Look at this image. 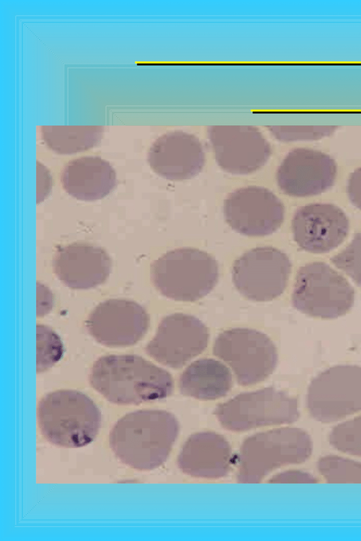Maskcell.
Wrapping results in <instances>:
<instances>
[{
    "mask_svg": "<svg viewBox=\"0 0 361 541\" xmlns=\"http://www.w3.org/2000/svg\"><path fill=\"white\" fill-rule=\"evenodd\" d=\"M90 382L108 401L120 405L164 399L173 389L169 373L133 354L100 357L91 369Z\"/></svg>",
    "mask_w": 361,
    "mask_h": 541,
    "instance_id": "1",
    "label": "cell"
},
{
    "mask_svg": "<svg viewBox=\"0 0 361 541\" xmlns=\"http://www.w3.org/2000/svg\"><path fill=\"white\" fill-rule=\"evenodd\" d=\"M178 433L177 420L171 413L140 410L116 423L110 432L109 444L124 464L137 470H152L166 460Z\"/></svg>",
    "mask_w": 361,
    "mask_h": 541,
    "instance_id": "2",
    "label": "cell"
},
{
    "mask_svg": "<svg viewBox=\"0 0 361 541\" xmlns=\"http://www.w3.org/2000/svg\"><path fill=\"white\" fill-rule=\"evenodd\" d=\"M37 419L44 437L51 443L78 448L97 435L102 416L94 402L75 390L50 392L39 402Z\"/></svg>",
    "mask_w": 361,
    "mask_h": 541,
    "instance_id": "3",
    "label": "cell"
},
{
    "mask_svg": "<svg viewBox=\"0 0 361 541\" xmlns=\"http://www.w3.org/2000/svg\"><path fill=\"white\" fill-rule=\"evenodd\" d=\"M313 444L310 435L295 427L259 433L242 444L237 478L242 483H257L273 470L307 461Z\"/></svg>",
    "mask_w": 361,
    "mask_h": 541,
    "instance_id": "4",
    "label": "cell"
},
{
    "mask_svg": "<svg viewBox=\"0 0 361 541\" xmlns=\"http://www.w3.org/2000/svg\"><path fill=\"white\" fill-rule=\"evenodd\" d=\"M151 278L165 297L194 301L209 294L217 283L216 259L202 250L182 247L171 250L151 266Z\"/></svg>",
    "mask_w": 361,
    "mask_h": 541,
    "instance_id": "5",
    "label": "cell"
},
{
    "mask_svg": "<svg viewBox=\"0 0 361 541\" xmlns=\"http://www.w3.org/2000/svg\"><path fill=\"white\" fill-rule=\"evenodd\" d=\"M355 291L348 280L324 262H313L298 271L292 294L293 306L317 318L334 319L353 306Z\"/></svg>",
    "mask_w": 361,
    "mask_h": 541,
    "instance_id": "6",
    "label": "cell"
},
{
    "mask_svg": "<svg viewBox=\"0 0 361 541\" xmlns=\"http://www.w3.org/2000/svg\"><path fill=\"white\" fill-rule=\"evenodd\" d=\"M214 413L221 425L233 431L288 424L300 415L297 399L274 387L239 394L220 404Z\"/></svg>",
    "mask_w": 361,
    "mask_h": 541,
    "instance_id": "7",
    "label": "cell"
},
{
    "mask_svg": "<svg viewBox=\"0 0 361 541\" xmlns=\"http://www.w3.org/2000/svg\"><path fill=\"white\" fill-rule=\"evenodd\" d=\"M307 408L316 421L331 423L361 411V367L338 365L318 374L307 392Z\"/></svg>",
    "mask_w": 361,
    "mask_h": 541,
    "instance_id": "8",
    "label": "cell"
},
{
    "mask_svg": "<svg viewBox=\"0 0 361 541\" xmlns=\"http://www.w3.org/2000/svg\"><path fill=\"white\" fill-rule=\"evenodd\" d=\"M213 352L231 368L237 382L243 386L268 378L278 361L276 348L270 338L250 328H231L220 333Z\"/></svg>",
    "mask_w": 361,
    "mask_h": 541,
    "instance_id": "9",
    "label": "cell"
},
{
    "mask_svg": "<svg viewBox=\"0 0 361 541\" xmlns=\"http://www.w3.org/2000/svg\"><path fill=\"white\" fill-rule=\"evenodd\" d=\"M291 271L288 256L273 247H258L238 258L232 268V279L238 292L257 301L280 296Z\"/></svg>",
    "mask_w": 361,
    "mask_h": 541,
    "instance_id": "10",
    "label": "cell"
},
{
    "mask_svg": "<svg viewBox=\"0 0 361 541\" xmlns=\"http://www.w3.org/2000/svg\"><path fill=\"white\" fill-rule=\"evenodd\" d=\"M227 223L238 233L252 237L272 234L281 225L284 206L269 189L247 186L231 192L224 202Z\"/></svg>",
    "mask_w": 361,
    "mask_h": 541,
    "instance_id": "11",
    "label": "cell"
},
{
    "mask_svg": "<svg viewBox=\"0 0 361 541\" xmlns=\"http://www.w3.org/2000/svg\"><path fill=\"white\" fill-rule=\"evenodd\" d=\"M218 165L237 175L253 173L269 160L271 149L258 128L250 125H214L207 130Z\"/></svg>",
    "mask_w": 361,
    "mask_h": 541,
    "instance_id": "12",
    "label": "cell"
},
{
    "mask_svg": "<svg viewBox=\"0 0 361 541\" xmlns=\"http://www.w3.org/2000/svg\"><path fill=\"white\" fill-rule=\"evenodd\" d=\"M208 341V329L200 319L176 313L161 321L145 350L159 363L178 368L201 354Z\"/></svg>",
    "mask_w": 361,
    "mask_h": 541,
    "instance_id": "13",
    "label": "cell"
},
{
    "mask_svg": "<svg viewBox=\"0 0 361 541\" xmlns=\"http://www.w3.org/2000/svg\"><path fill=\"white\" fill-rule=\"evenodd\" d=\"M149 324L145 309L135 301L109 299L97 306L87 320L90 334L108 347H126L137 343Z\"/></svg>",
    "mask_w": 361,
    "mask_h": 541,
    "instance_id": "14",
    "label": "cell"
},
{
    "mask_svg": "<svg viewBox=\"0 0 361 541\" xmlns=\"http://www.w3.org/2000/svg\"><path fill=\"white\" fill-rule=\"evenodd\" d=\"M337 173L335 161L318 150L297 148L288 152L276 171L280 189L293 197H308L329 189Z\"/></svg>",
    "mask_w": 361,
    "mask_h": 541,
    "instance_id": "15",
    "label": "cell"
},
{
    "mask_svg": "<svg viewBox=\"0 0 361 541\" xmlns=\"http://www.w3.org/2000/svg\"><path fill=\"white\" fill-rule=\"evenodd\" d=\"M349 222L345 213L331 204L317 203L300 207L292 220L293 238L302 249L329 252L348 235Z\"/></svg>",
    "mask_w": 361,
    "mask_h": 541,
    "instance_id": "16",
    "label": "cell"
},
{
    "mask_svg": "<svg viewBox=\"0 0 361 541\" xmlns=\"http://www.w3.org/2000/svg\"><path fill=\"white\" fill-rule=\"evenodd\" d=\"M148 163L159 175L170 180L190 179L200 173L205 163L200 139L183 131L169 132L150 147Z\"/></svg>",
    "mask_w": 361,
    "mask_h": 541,
    "instance_id": "17",
    "label": "cell"
},
{
    "mask_svg": "<svg viewBox=\"0 0 361 541\" xmlns=\"http://www.w3.org/2000/svg\"><path fill=\"white\" fill-rule=\"evenodd\" d=\"M111 261L101 247L74 242L59 248L53 259L58 278L73 289H89L103 283L109 277Z\"/></svg>",
    "mask_w": 361,
    "mask_h": 541,
    "instance_id": "18",
    "label": "cell"
},
{
    "mask_svg": "<svg viewBox=\"0 0 361 541\" xmlns=\"http://www.w3.org/2000/svg\"><path fill=\"white\" fill-rule=\"evenodd\" d=\"M178 464L184 473L194 477L221 478L231 468V447L219 434L212 432L196 433L184 444Z\"/></svg>",
    "mask_w": 361,
    "mask_h": 541,
    "instance_id": "19",
    "label": "cell"
},
{
    "mask_svg": "<svg viewBox=\"0 0 361 541\" xmlns=\"http://www.w3.org/2000/svg\"><path fill=\"white\" fill-rule=\"evenodd\" d=\"M61 181L72 197L93 201L111 192L116 184V175L109 161L99 156H87L68 162L61 171Z\"/></svg>",
    "mask_w": 361,
    "mask_h": 541,
    "instance_id": "20",
    "label": "cell"
},
{
    "mask_svg": "<svg viewBox=\"0 0 361 541\" xmlns=\"http://www.w3.org/2000/svg\"><path fill=\"white\" fill-rule=\"evenodd\" d=\"M232 375L221 362L202 358L190 363L181 373L182 394L197 399L213 400L226 395L232 387Z\"/></svg>",
    "mask_w": 361,
    "mask_h": 541,
    "instance_id": "21",
    "label": "cell"
},
{
    "mask_svg": "<svg viewBox=\"0 0 361 541\" xmlns=\"http://www.w3.org/2000/svg\"><path fill=\"white\" fill-rule=\"evenodd\" d=\"M102 128L96 125L43 126L42 138L53 151L70 154L97 145L102 136Z\"/></svg>",
    "mask_w": 361,
    "mask_h": 541,
    "instance_id": "22",
    "label": "cell"
},
{
    "mask_svg": "<svg viewBox=\"0 0 361 541\" xmlns=\"http://www.w3.org/2000/svg\"><path fill=\"white\" fill-rule=\"evenodd\" d=\"M321 476L329 483H361V461L334 454L321 456L317 461Z\"/></svg>",
    "mask_w": 361,
    "mask_h": 541,
    "instance_id": "23",
    "label": "cell"
},
{
    "mask_svg": "<svg viewBox=\"0 0 361 541\" xmlns=\"http://www.w3.org/2000/svg\"><path fill=\"white\" fill-rule=\"evenodd\" d=\"M328 440L330 445L341 452L361 458V414L335 425Z\"/></svg>",
    "mask_w": 361,
    "mask_h": 541,
    "instance_id": "24",
    "label": "cell"
},
{
    "mask_svg": "<svg viewBox=\"0 0 361 541\" xmlns=\"http://www.w3.org/2000/svg\"><path fill=\"white\" fill-rule=\"evenodd\" d=\"M37 372L47 371L61 358L63 352L59 335L49 326L39 324L36 327Z\"/></svg>",
    "mask_w": 361,
    "mask_h": 541,
    "instance_id": "25",
    "label": "cell"
},
{
    "mask_svg": "<svg viewBox=\"0 0 361 541\" xmlns=\"http://www.w3.org/2000/svg\"><path fill=\"white\" fill-rule=\"evenodd\" d=\"M336 125H272L269 130L277 139L283 142L317 140L331 135Z\"/></svg>",
    "mask_w": 361,
    "mask_h": 541,
    "instance_id": "26",
    "label": "cell"
},
{
    "mask_svg": "<svg viewBox=\"0 0 361 541\" xmlns=\"http://www.w3.org/2000/svg\"><path fill=\"white\" fill-rule=\"evenodd\" d=\"M331 261L361 286V232L356 234L343 250L331 257Z\"/></svg>",
    "mask_w": 361,
    "mask_h": 541,
    "instance_id": "27",
    "label": "cell"
},
{
    "mask_svg": "<svg viewBox=\"0 0 361 541\" xmlns=\"http://www.w3.org/2000/svg\"><path fill=\"white\" fill-rule=\"evenodd\" d=\"M270 483H317L318 479L309 472L300 470H289L273 476Z\"/></svg>",
    "mask_w": 361,
    "mask_h": 541,
    "instance_id": "28",
    "label": "cell"
},
{
    "mask_svg": "<svg viewBox=\"0 0 361 541\" xmlns=\"http://www.w3.org/2000/svg\"><path fill=\"white\" fill-rule=\"evenodd\" d=\"M37 304L36 313L37 317L48 314L52 309L54 297L51 291L44 284L37 282Z\"/></svg>",
    "mask_w": 361,
    "mask_h": 541,
    "instance_id": "29",
    "label": "cell"
},
{
    "mask_svg": "<svg viewBox=\"0 0 361 541\" xmlns=\"http://www.w3.org/2000/svg\"><path fill=\"white\" fill-rule=\"evenodd\" d=\"M51 189V176L41 163H37V202H41Z\"/></svg>",
    "mask_w": 361,
    "mask_h": 541,
    "instance_id": "30",
    "label": "cell"
},
{
    "mask_svg": "<svg viewBox=\"0 0 361 541\" xmlns=\"http://www.w3.org/2000/svg\"><path fill=\"white\" fill-rule=\"evenodd\" d=\"M347 193L353 204L361 210V167L350 174L347 184Z\"/></svg>",
    "mask_w": 361,
    "mask_h": 541,
    "instance_id": "31",
    "label": "cell"
}]
</instances>
